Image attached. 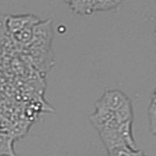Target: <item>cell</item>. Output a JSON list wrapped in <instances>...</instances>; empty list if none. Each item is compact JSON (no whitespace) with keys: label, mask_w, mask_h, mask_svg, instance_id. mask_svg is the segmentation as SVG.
Masks as SVG:
<instances>
[{"label":"cell","mask_w":156,"mask_h":156,"mask_svg":"<svg viewBox=\"0 0 156 156\" xmlns=\"http://www.w3.org/2000/svg\"><path fill=\"white\" fill-rule=\"evenodd\" d=\"M98 132L107 151L120 146H127L121 138L117 129H101L98 130Z\"/></svg>","instance_id":"5"},{"label":"cell","mask_w":156,"mask_h":156,"mask_svg":"<svg viewBox=\"0 0 156 156\" xmlns=\"http://www.w3.org/2000/svg\"><path fill=\"white\" fill-rule=\"evenodd\" d=\"M23 50H26L29 61L38 71L48 72L55 65L51 47H27Z\"/></svg>","instance_id":"1"},{"label":"cell","mask_w":156,"mask_h":156,"mask_svg":"<svg viewBox=\"0 0 156 156\" xmlns=\"http://www.w3.org/2000/svg\"><path fill=\"white\" fill-rule=\"evenodd\" d=\"M115 119L119 123L133 120V109L130 99L128 100L119 109L114 112Z\"/></svg>","instance_id":"8"},{"label":"cell","mask_w":156,"mask_h":156,"mask_svg":"<svg viewBox=\"0 0 156 156\" xmlns=\"http://www.w3.org/2000/svg\"><path fill=\"white\" fill-rule=\"evenodd\" d=\"M2 52V49H1V47H0V53Z\"/></svg>","instance_id":"11"},{"label":"cell","mask_w":156,"mask_h":156,"mask_svg":"<svg viewBox=\"0 0 156 156\" xmlns=\"http://www.w3.org/2000/svg\"><path fill=\"white\" fill-rule=\"evenodd\" d=\"M39 21L40 19L33 14L9 15L6 18V25L12 34L25 27H34Z\"/></svg>","instance_id":"4"},{"label":"cell","mask_w":156,"mask_h":156,"mask_svg":"<svg viewBox=\"0 0 156 156\" xmlns=\"http://www.w3.org/2000/svg\"><path fill=\"white\" fill-rule=\"evenodd\" d=\"M129 100L128 96L119 89H108L105 90L99 99L94 103V107H100L112 112L119 109L123 104Z\"/></svg>","instance_id":"3"},{"label":"cell","mask_w":156,"mask_h":156,"mask_svg":"<svg viewBox=\"0 0 156 156\" xmlns=\"http://www.w3.org/2000/svg\"><path fill=\"white\" fill-rule=\"evenodd\" d=\"M13 138L0 133V156H16L13 149Z\"/></svg>","instance_id":"9"},{"label":"cell","mask_w":156,"mask_h":156,"mask_svg":"<svg viewBox=\"0 0 156 156\" xmlns=\"http://www.w3.org/2000/svg\"><path fill=\"white\" fill-rule=\"evenodd\" d=\"M132 126H133V121H128V122L119 123L117 129L125 144L130 148L136 150V142L133 138Z\"/></svg>","instance_id":"7"},{"label":"cell","mask_w":156,"mask_h":156,"mask_svg":"<svg viewBox=\"0 0 156 156\" xmlns=\"http://www.w3.org/2000/svg\"><path fill=\"white\" fill-rule=\"evenodd\" d=\"M155 2H156V0H155Z\"/></svg>","instance_id":"12"},{"label":"cell","mask_w":156,"mask_h":156,"mask_svg":"<svg viewBox=\"0 0 156 156\" xmlns=\"http://www.w3.org/2000/svg\"><path fill=\"white\" fill-rule=\"evenodd\" d=\"M114 118V112L104 108L95 107V111L89 116L90 123L97 130L106 126Z\"/></svg>","instance_id":"6"},{"label":"cell","mask_w":156,"mask_h":156,"mask_svg":"<svg viewBox=\"0 0 156 156\" xmlns=\"http://www.w3.org/2000/svg\"><path fill=\"white\" fill-rule=\"evenodd\" d=\"M141 151L134 150L128 146L123 145L108 151V156H138Z\"/></svg>","instance_id":"10"},{"label":"cell","mask_w":156,"mask_h":156,"mask_svg":"<svg viewBox=\"0 0 156 156\" xmlns=\"http://www.w3.org/2000/svg\"><path fill=\"white\" fill-rule=\"evenodd\" d=\"M53 37L52 20L51 19L40 20L34 25L32 40L27 47H51Z\"/></svg>","instance_id":"2"}]
</instances>
